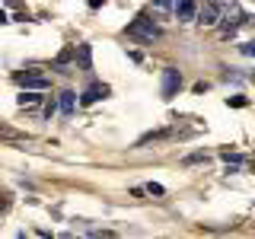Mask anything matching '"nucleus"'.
Masks as SVG:
<instances>
[{"label":"nucleus","mask_w":255,"mask_h":239,"mask_svg":"<svg viewBox=\"0 0 255 239\" xmlns=\"http://www.w3.org/2000/svg\"><path fill=\"white\" fill-rule=\"evenodd\" d=\"M125 35H128V38H137V42L153 45L156 38L163 35V32H159V26L150 19V16H137L134 22H128V26H125Z\"/></svg>","instance_id":"obj_1"},{"label":"nucleus","mask_w":255,"mask_h":239,"mask_svg":"<svg viewBox=\"0 0 255 239\" xmlns=\"http://www.w3.org/2000/svg\"><path fill=\"white\" fill-rule=\"evenodd\" d=\"M246 22H249V16L239 10V3H230L227 6V19H223V38H233L239 32V26H246Z\"/></svg>","instance_id":"obj_2"},{"label":"nucleus","mask_w":255,"mask_h":239,"mask_svg":"<svg viewBox=\"0 0 255 239\" xmlns=\"http://www.w3.org/2000/svg\"><path fill=\"white\" fill-rule=\"evenodd\" d=\"M220 16H223V6L220 3H211V0H207V3L198 6V22H201V26H217Z\"/></svg>","instance_id":"obj_3"},{"label":"nucleus","mask_w":255,"mask_h":239,"mask_svg":"<svg viewBox=\"0 0 255 239\" xmlns=\"http://www.w3.org/2000/svg\"><path fill=\"white\" fill-rule=\"evenodd\" d=\"M16 83L26 86V90H48V77L38 70H26V74H16Z\"/></svg>","instance_id":"obj_4"},{"label":"nucleus","mask_w":255,"mask_h":239,"mask_svg":"<svg viewBox=\"0 0 255 239\" xmlns=\"http://www.w3.org/2000/svg\"><path fill=\"white\" fill-rule=\"evenodd\" d=\"M179 86H182V74L175 67H166L163 70V99H172L179 93Z\"/></svg>","instance_id":"obj_5"},{"label":"nucleus","mask_w":255,"mask_h":239,"mask_svg":"<svg viewBox=\"0 0 255 239\" xmlns=\"http://www.w3.org/2000/svg\"><path fill=\"white\" fill-rule=\"evenodd\" d=\"M175 19L179 22H191V19H198V3L195 0H175Z\"/></svg>","instance_id":"obj_6"},{"label":"nucleus","mask_w":255,"mask_h":239,"mask_svg":"<svg viewBox=\"0 0 255 239\" xmlns=\"http://www.w3.org/2000/svg\"><path fill=\"white\" fill-rule=\"evenodd\" d=\"M106 96H109V86L106 83H93V86H86V93L80 96V102H83V106H93V102L106 99Z\"/></svg>","instance_id":"obj_7"},{"label":"nucleus","mask_w":255,"mask_h":239,"mask_svg":"<svg viewBox=\"0 0 255 239\" xmlns=\"http://www.w3.org/2000/svg\"><path fill=\"white\" fill-rule=\"evenodd\" d=\"M77 64H80V70H93V48L90 45H77Z\"/></svg>","instance_id":"obj_8"},{"label":"nucleus","mask_w":255,"mask_h":239,"mask_svg":"<svg viewBox=\"0 0 255 239\" xmlns=\"http://www.w3.org/2000/svg\"><path fill=\"white\" fill-rule=\"evenodd\" d=\"M70 61H77V48H74V45H70V48H64V51L58 54V58H54V67H58V70H64Z\"/></svg>","instance_id":"obj_9"},{"label":"nucleus","mask_w":255,"mask_h":239,"mask_svg":"<svg viewBox=\"0 0 255 239\" xmlns=\"http://www.w3.org/2000/svg\"><path fill=\"white\" fill-rule=\"evenodd\" d=\"M58 106H61V112H64V115H74V109H77V96L74 93H61V99H58Z\"/></svg>","instance_id":"obj_10"},{"label":"nucleus","mask_w":255,"mask_h":239,"mask_svg":"<svg viewBox=\"0 0 255 239\" xmlns=\"http://www.w3.org/2000/svg\"><path fill=\"white\" fill-rule=\"evenodd\" d=\"M38 99H42V96H38L35 90H22L19 96H16V102H19V106H22V109H29V106H35V102H38Z\"/></svg>","instance_id":"obj_11"},{"label":"nucleus","mask_w":255,"mask_h":239,"mask_svg":"<svg viewBox=\"0 0 255 239\" xmlns=\"http://www.w3.org/2000/svg\"><path fill=\"white\" fill-rule=\"evenodd\" d=\"M0 137H6V140H26V134H22V131H16V127L0 124Z\"/></svg>","instance_id":"obj_12"},{"label":"nucleus","mask_w":255,"mask_h":239,"mask_svg":"<svg viewBox=\"0 0 255 239\" xmlns=\"http://www.w3.org/2000/svg\"><path fill=\"white\" fill-rule=\"evenodd\" d=\"M220 156L227 159V166H243V153H236V150H223Z\"/></svg>","instance_id":"obj_13"},{"label":"nucleus","mask_w":255,"mask_h":239,"mask_svg":"<svg viewBox=\"0 0 255 239\" xmlns=\"http://www.w3.org/2000/svg\"><path fill=\"white\" fill-rule=\"evenodd\" d=\"M153 10L156 13H169V10H175V0H153Z\"/></svg>","instance_id":"obj_14"},{"label":"nucleus","mask_w":255,"mask_h":239,"mask_svg":"<svg viewBox=\"0 0 255 239\" xmlns=\"http://www.w3.org/2000/svg\"><path fill=\"white\" fill-rule=\"evenodd\" d=\"M185 166H195V163H207V153H188L185 159H182Z\"/></svg>","instance_id":"obj_15"},{"label":"nucleus","mask_w":255,"mask_h":239,"mask_svg":"<svg viewBox=\"0 0 255 239\" xmlns=\"http://www.w3.org/2000/svg\"><path fill=\"white\" fill-rule=\"evenodd\" d=\"M239 51L249 54V58H255V38H252V42H246V45H239Z\"/></svg>","instance_id":"obj_16"},{"label":"nucleus","mask_w":255,"mask_h":239,"mask_svg":"<svg viewBox=\"0 0 255 239\" xmlns=\"http://www.w3.org/2000/svg\"><path fill=\"white\" fill-rule=\"evenodd\" d=\"M147 191H150V195H156V198H159V195H166V188H163V185H156V182H150Z\"/></svg>","instance_id":"obj_17"},{"label":"nucleus","mask_w":255,"mask_h":239,"mask_svg":"<svg viewBox=\"0 0 255 239\" xmlns=\"http://www.w3.org/2000/svg\"><path fill=\"white\" fill-rule=\"evenodd\" d=\"M230 106H236V109H243V106H246V99H243V96H233V99H230Z\"/></svg>","instance_id":"obj_18"},{"label":"nucleus","mask_w":255,"mask_h":239,"mask_svg":"<svg viewBox=\"0 0 255 239\" xmlns=\"http://www.w3.org/2000/svg\"><path fill=\"white\" fill-rule=\"evenodd\" d=\"M6 204H10V198H6L3 191H0V211H6Z\"/></svg>","instance_id":"obj_19"},{"label":"nucleus","mask_w":255,"mask_h":239,"mask_svg":"<svg viewBox=\"0 0 255 239\" xmlns=\"http://www.w3.org/2000/svg\"><path fill=\"white\" fill-rule=\"evenodd\" d=\"M3 22H10V19H6V13H3V10H0V26H3Z\"/></svg>","instance_id":"obj_20"}]
</instances>
